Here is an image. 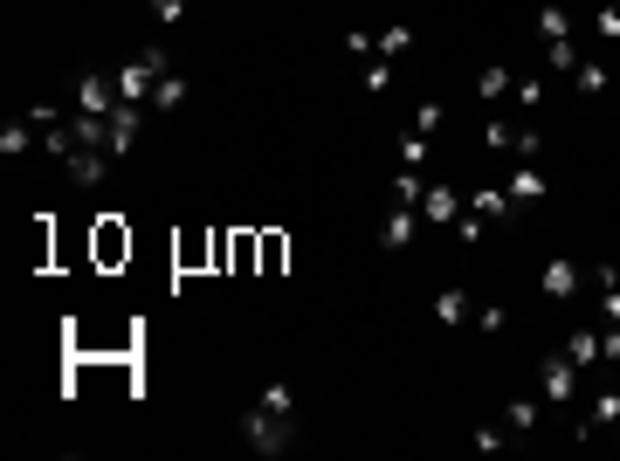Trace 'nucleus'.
<instances>
[{
	"label": "nucleus",
	"mask_w": 620,
	"mask_h": 461,
	"mask_svg": "<svg viewBox=\"0 0 620 461\" xmlns=\"http://www.w3.org/2000/svg\"><path fill=\"white\" fill-rule=\"evenodd\" d=\"M428 152H434L428 131H400V166H414V173H421V166H428Z\"/></svg>",
	"instance_id": "obj_21"
},
{
	"label": "nucleus",
	"mask_w": 620,
	"mask_h": 461,
	"mask_svg": "<svg viewBox=\"0 0 620 461\" xmlns=\"http://www.w3.org/2000/svg\"><path fill=\"white\" fill-rule=\"evenodd\" d=\"M111 76H118V97H124V104H145V111H152V90H159V76H173V49H166V42H152V49L124 56Z\"/></svg>",
	"instance_id": "obj_2"
},
{
	"label": "nucleus",
	"mask_w": 620,
	"mask_h": 461,
	"mask_svg": "<svg viewBox=\"0 0 620 461\" xmlns=\"http://www.w3.org/2000/svg\"><path fill=\"white\" fill-rule=\"evenodd\" d=\"M386 83H393V62H386V56H372L366 69H359V90H366V97H379Z\"/></svg>",
	"instance_id": "obj_26"
},
{
	"label": "nucleus",
	"mask_w": 620,
	"mask_h": 461,
	"mask_svg": "<svg viewBox=\"0 0 620 461\" xmlns=\"http://www.w3.org/2000/svg\"><path fill=\"white\" fill-rule=\"evenodd\" d=\"M469 207H476L483 221H496V214H510V193H503V186H483V193H476Z\"/></svg>",
	"instance_id": "obj_27"
},
{
	"label": "nucleus",
	"mask_w": 620,
	"mask_h": 461,
	"mask_svg": "<svg viewBox=\"0 0 620 461\" xmlns=\"http://www.w3.org/2000/svg\"><path fill=\"white\" fill-rule=\"evenodd\" d=\"M407 49H414V28H407V21H393V28H379V56H386V62H400Z\"/></svg>",
	"instance_id": "obj_20"
},
{
	"label": "nucleus",
	"mask_w": 620,
	"mask_h": 461,
	"mask_svg": "<svg viewBox=\"0 0 620 461\" xmlns=\"http://www.w3.org/2000/svg\"><path fill=\"white\" fill-rule=\"evenodd\" d=\"M510 138H517L510 117H490V124H483V145H490V152H510Z\"/></svg>",
	"instance_id": "obj_28"
},
{
	"label": "nucleus",
	"mask_w": 620,
	"mask_h": 461,
	"mask_svg": "<svg viewBox=\"0 0 620 461\" xmlns=\"http://www.w3.org/2000/svg\"><path fill=\"white\" fill-rule=\"evenodd\" d=\"M510 152H517V159H538V152H545V138H538V124H517V138H510Z\"/></svg>",
	"instance_id": "obj_29"
},
{
	"label": "nucleus",
	"mask_w": 620,
	"mask_h": 461,
	"mask_svg": "<svg viewBox=\"0 0 620 461\" xmlns=\"http://www.w3.org/2000/svg\"><path fill=\"white\" fill-rule=\"evenodd\" d=\"M35 145H42V131H35V117H28V111L0 124V159H28Z\"/></svg>",
	"instance_id": "obj_9"
},
{
	"label": "nucleus",
	"mask_w": 620,
	"mask_h": 461,
	"mask_svg": "<svg viewBox=\"0 0 620 461\" xmlns=\"http://www.w3.org/2000/svg\"><path fill=\"white\" fill-rule=\"evenodd\" d=\"M510 97H517L524 111H545V97H552V76H517V83H510Z\"/></svg>",
	"instance_id": "obj_18"
},
{
	"label": "nucleus",
	"mask_w": 620,
	"mask_h": 461,
	"mask_svg": "<svg viewBox=\"0 0 620 461\" xmlns=\"http://www.w3.org/2000/svg\"><path fill=\"white\" fill-rule=\"evenodd\" d=\"M579 283H586V269H579V262H565V255H552V262H545V296H552V303L579 296Z\"/></svg>",
	"instance_id": "obj_12"
},
{
	"label": "nucleus",
	"mask_w": 620,
	"mask_h": 461,
	"mask_svg": "<svg viewBox=\"0 0 620 461\" xmlns=\"http://www.w3.org/2000/svg\"><path fill=\"white\" fill-rule=\"evenodd\" d=\"M345 49H352V56H379V35H366V28H352V35H345Z\"/></svg>",
	"instance_id": "obj_35"
},
{
	"label": "nucleus",
	"mask_w": 620,
	"mask_h": 461,
	"mask_svg": "<svg viewBox=\"0 0 620 461\" xmlns=\"http://www.w3.org/2000/svg\"><path fill=\"white\" fill-rule=\"evenodd\" d=\"M124 97H118V76L111 69H83L76 76V97H69V111H90V117H111Z\"/></svg>",
	"instance_id": "obj_4"
},
{
	"label": "nucleus",
	"mask_w": 620,
	"mask_h": 461,
	"mask_svg": "<svg viewBox=\"0 0 620 461\" xmlns=\"http://www.w3.org/2000/svg\"><path fill=\"white\" fill-rule=\"evenodd\" d=\"M476 97H483V104H503V97H510V62H483V69H476Z\"/></svg>",
	"instance_id": "obj_15"
},
{
	"label": "nucleus",
	"mask_w": 620,
	"mask_h": 461,
	"mask_svg": "<svg viewBox=\"0 0 620 461\" xmlns=\"http://www.w3.org/2000/svg\"><path fill=\"white\" fill-rule=\"evenodd\" d=\"M421 193H428V179L414 173V166H400V173H393V207H421Z\"/></svg>",
	"instance_id": "obj_19"
},
{
	"label": "nucleus",
	"mask_w": 620,
	"mask_h": 461,
	"mask_svg": "<svg viewBox=\"0 0 620 461\" xmlns=\"http://www.w3.org/2000/svg\"><path fill=\"white\" fill-rule=\"evenodd\" d=\"M455 241H462V248H476V241H483V214H476V207H469V214H455Z\"/></svg>",
	"instance_id": "obj_30"
},
{
	"label": "nucleus",
	"mask_w": 620,
	"mask_h": 461,
	"mask_svg": "<svg viewBox=\"0 0 620 461\" xmlns=\"http://www.w3.org/2000/svg\"><path fill=\"white\" fill-rule=\"evenodd\" d=\"M538 35L545 42H572V14L565 7H538Z\"/></svg>",
	"instance_id": "obj_24"
},
{
	"label": "nucleus",
	"mask_w": 620,
	"mask_h": 461,
	"mask_svg": "<svg viewBox=\"0 0 620 461\" xmlns=\"http://www.w3.org/2000/svg\"><path fill=\"white\" fill-rule=\"evenodd\" d=\"M242 441L255 455H283V448L297 441V393H290V386H262L255 406L242 413Z\"/></svg>",
	"instance_id": "obj_1"
},
{
	"label": "nucleus",
	"mask_w": 620,
	"mask_h": 461,
	"mask_svg": "<svg viewBox=\"0 0 620 461\" xmlns=\"http://www.w3.org/2000/svg\"><path fill=\"white\" fill-rule=\"evenodd\" d=\"M607 83H614V69H607V62L579 56V69H572V90H579V97H607Z\"/></svg>",
	"instance_id": "obj_14"
},
{
	"label": "nucleus",
	"mask_w": 620,
	"mask_h": 461,
	"mask_svg": "<svg viewBox=\"0 0 620 461\" xmlns=\"http://www.w3.org/2000/svg\"><path fill=\"white\" fill-rule=\"evenodd\" d=\"M414 234H421V207H393L379 221V248H414Z\"/></svg>",
	"instance_id": "obj_11"
},
{
	"label": "nucleus",
	"mask_w": 620,
	"mask_h": 461,
	"mask_svg": "<svg viewBox=\"0 0 620 461\" xmlns=\"http://www.w3.org/2000/svg\"><path fill=\"white\" fill-rule=\"evenodd\" d=\"M503 427H510V441H531L538 427H545V393H517V400L496 413Z\"/></svg>",
	"instance_id": "obj_6"
},
{
	"label": "nucleus",
	"mask_w": 620,
	"mask_h": 461,
	"mask_svg": "<svg viewBox=\"0 0 620 461\" xmlns=\"http://www.w3.org/2000/svg\"><path fill=\"white\" fill-rule=\"evenodd\" d=\"M28 117H35V131H49V124H62V104H28Z\"/></svg>",
	"instance_id": "obj_36"
},
{
	"label": "nucleus",
	"mask_w": 620,
	"mask_h": 461,
	"mask_svg": "<svg viewBox=\"0 0 620 461\" xmlns=\"http://www.w3.org/2000/svg\"><path fill=\"white\" fill-rule=\"evenodd\" d=\"M620 420V386H600V393H593V406H586V420H579V427H586V434H600V427H614Z\"/></svg>",
	"instance_id": "obj_13"
},
{
	"label": "nucleus",
	"mask_w": 620,
	"mask_h": 461,
	"mask_svg": "<svg viewBox=\"0 0 620 461\" xmlns=\"http://www.w3.org/2000/svg\"><path fill=\"white\" fill-rule=\"evenodd\" d=\"M145 138V104H118L111 111V159H131Z\"/></svg>",
	"instance_id": "obj_7"
},
{
	"label": "nucleus",
	"mask_w": 620,
	"mask_h": 461,
	"mask_svg": "<svg viewBox=\"0 0 620 461\" xmlns=\"http://www.w3.org/2000/svg\"><path fill=\"white\" fill-rule=\"evenodd\" d=\"M152 21H159V28H180V21H186V0H152Z\"/></svg>",
	"instance_id": "obj_32"
},
{
	"label": "nucleus",
	"mask_w": 620,
	"mask_h": 461,
	"mask_svg": "<svg viewBox=\"0 0 620 461\" xmlns=\"http://www.w3.org/2000/svg\"><path fill=\"white\" fill-rule=\"evenodd\" d=\"M469 448H476V455H496V448H510V427H503V420H483V427L469 434Z\"/></svg>",
	"instance_id": "obj_25"
},
{
	"label": "nucleus",
	"mask_w": 620,
	"mask_h": 461,
	"mask_svg": "<svg viewBox=\"0 0 620 461\" xmlns=\"http://www.w3.org/2000/svg\"><path fill=\"white\" fill-rule=\"evenodd\" d=\"M469 317H476V303H469V289H462V283L434 289V324H448V331H462Z\"/></svg>",
	"instance_id": "obj_10"
},
{
	"label": "nucleus",
	"mask_w": 620,
	"mask_h": 461,
	"mask_svg": "<svg viewBox=\"0 0 620 461\" xmlns=\"http://www.w3.org/2000/svg\"><path fill=\"white\" fill-rule=\"evenodd\" d=\"M565 358L586 372V365H600V331H565Z\"/></svg>",
	"instance_id": "obj_17"
},
{
	"label": "nucleus",
	"mask_w": 620,
	"mask_h": 461,
	"mask_svg": "<svg viewBox=\"0 0 620 461\" xmlns=\"http://www.w3.org/2000/svg\"><path fill=\"white\" fill-rule=\"evenodd\" d=\"M593 28H600V42H620V7H600Z\"/></svg>",
	"instance_id": "obj_34"
},
{
	"label": "nucleus",
	"mask_w": 620,
	"mask_h": 461,
	"mask_svg": "<svg viewBox=\"0 0 620 461\" xmlns=\"http://www.w3.org/2000/svg\"><path fill=\"white\" fill-rule=\"evenodd\" d=\"M503 317H510L503 303H476V317H469V324H476V331H503Z\"/></svg>",
	"instance_id": "obj_33"
},
{
	"label": "nucleus",
	"mask_w": 620,
	"mask_h": 461,
	"mask_svg": "<svg viewBox=\"0 0 620 461\" xmlns=\"http://www.w3.org/2000/svg\"><path fill=\"white\" fill-rule=\"evenodd\" d=\"M421 221H448V228H455V186L428 179V193H421Z\"/></svg>",
	"instance_id": "obj_16"
},
{
	"label": "nucleus",
	"mask_w": 620,
	"mask_h": 461,
	"mask_svg": "<svg viewBox=\"0 0 620 461\" xmlns=\"http://www.w3.org/2000/svg\"><path fill=\"white\" fill-rule=\"evenodd\" d=\"M441 124H448V111H441V104H421V111H414V124H407V131H441Z\"/></svg>",
	"instance_id": "obj_31"
},
{
	"label": "nucleus",
	"mask_w": 620,
	"mask_h": 461,
	"mask_svg": "<svg viewBox=\"0 0 620 461\" xmlns=\"http://www.w3.org/2000/svg\"><path fill=\"white\" fill-rule=\"evenodd\" d=\"M503 193H510V207H538V200L552 193V179H545V166L524 159V166H510V186H503Z\"/></svg>",
	"instance_id": "obj_8"
},
{
	"label": "nucleus",
	"mask_w": 620,
	"mask_h": 461,
	"mask_svg": "<svg viewBox=\"0 0 620 461\" xmlns=\"http://www.w3.org/2000/svg\"><path fill=\"white\" fill-rule=\"evenodd\" d=\"M579 69V42H545V76H572Z\"/></svg>",
	"instance_id": "obj_22"
},
{
	"label": "nucleus",
	"mask_w": 620,
	"mask_h": 461,
	"mask_svg": "<svg viewBox=\"0 0 620 461\" xmlns=\"http://www.w3.org/2000/svg\"><path fill=\"white\" fill-rule=\"evenodd\" d=\"M579 379H586V372H579L565 351H545V358H538V393H545V406H572L579 400Z\"/></svg>",
	"instance_id": "obj_3"
},
{
	"label": "nucleus",
	"mask_w": 620,
	"mask_h": 461,
	"mask_svg": "<svg viewBox=\"0 0 620 461\" xmlns=\"http://www.w3.org/2000/svg\"><path fill=\"white\" fill-rule=\"evenodd\" d=\"M62 166H69V179H76V186H90V193H97V186L111 179V166H118V159H111L104 145H69V159H62Z\"/></svg>",
	"instance_id": "obj_5"
},
{
	"label": "nucleus",
	"mask_w": 620,
	"mask_h": 461,
	"mask_svg": "<svg viewBox=\"0 0 620 461\" xmlns=\"http://www.w3.org/2000/svg\"><path fill=\"white\" fill-rule=\"evenodd\" d=\"M186 104V76L173 69V76H159V90H152V111H180Z\"/></svg>",
	"instance_id": "obj_23"
}]
</instances>
